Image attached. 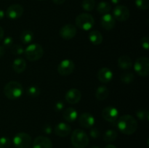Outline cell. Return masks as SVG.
Here are the masks:
<instances>
[{
  "label": "cell",
  "mask_w": 149,
  "mask_h": 148,
  "mask_svg": "<svg viewBox=\"0 0 149 148\" xmlns=\"http://www.w3.org/2000/svg\"><path fill=\"white\" fill-rule=\"evenodd\" d=\"M90 135L92 138L93 139H97L100 137V131L96 128H91V130L90 131Z\"/></svg>",
  "instance_id": "cell-36"
},
{
  "label": "cell",
  "mask_w": 149,
  "mask_h": 148,
  "mask_svg": "<svg viewBox=\"0 0 149 148\" xmlns=\"http://www.w3.org/2000/svg\"><path fill=\"white\" fill-rule=\"evenodd\" d=\"M65 100L70 104H77L81 100V93L77 89H71L65 94Z\"/></svg>",
  "instance_id": "cell-14"
},
{
  "label": "cell",
  "mask_w": 149,
  "mask_h": 148,
  "mask_svg": "<svg viewBox=\"0 0 149 148\" xmlns=\"http://www.w3.org/2000/svg\"><path fill=\"white\" fill-rule=\"evenodd\" d=\"M90 148H100V147H97V146H93V147H91Z\"/></svg>",
  "instance_id": "cell-45"
},
{
  "label": "cell",
  "mask_w": 149,
  "mask_h": 148,
  "mask_svg": "<svg viewBox=\"0 0 149 148\" xmlns=\"http://www.w3.org/2000/svg\"><path fill=\"white\" fill-rule=\"evenodd\" d=\"M102 116L106 120L109 122H115L119 116V111L116 107L109 106L105 107L102 111Z\"/></svg>",
  "instance_id": "cell-12"
},
{
  "label": "cell",
  "mask_w": 149,
  "mask_h": 148,
  "mask_svg": "<svg viewBox=\"0 0 149 148\" xmlns=\"http://www.w3.org/2000/svg\"><path fill=\"white\" fill-rule=\"evenodd\" d=\"M97 77L100 82L107 84L113 78V72L109 68H102L97 72Z\"/></svg>",
  "instance_id": "cell-15"
},
{
  "label": "cell",
  "mask_w": 149,
  "mask_h": 148,
  "mask_svg": "<svg viewBox=\"0 0 149 148\" xmlns=\"http://www.w3.org/2000/svg\"><path fill=\"white\" fill-rule=\"evenodd\" d=\"M4 15H5L4 12L2 10H1V9H0V20H1V19L4 18Z\"/></svg>",
  "instance_id": "cell-42"
},
{
  "label": "cell",
  "mask_w": 149,
  "mask_h": 148,
  "mask_svg": "<svg viewBox=\"0 0 149 148\" xmlns=\"http://www.w3.org/2000/svg\"><path fill=\"white\" fill-rule=\"evenodd\" d=\"M75 68V65L72 60L68 59H63L58 66V72L61 75H68L72 73Z\"/></svg>",
  "instance_id": "cell-9"
},
{
  "label": "cell",
  "mask_w": 149,
  "mask_h": 148,
  "mask_svg": "<svg viewBox=\"0 0 149 148\" xmlns=\"http://www.w3.org/2000/svg\"><path fill=\"white\" fill-rule=\"evenodd\" d=\"M78 117V113L73 107H68L63 113V118L67 122H74Z\"/></svg>",
  "instance_id": "cell-19"
},
{
  "label": "cell",
  "mask_w": 149,
  "mask_h": 148,
  "mask_svg": "<svg viewBox=\"0 0 149 148\" xmlns=\"http://www.w3.org/2000/svg\"><path fill=\"white\" fill-rule=\"evenodd\" d=\"M113 17L118 21L124 22L129 19L130 16V10L126 6L117 5L114 7L113 10Z\"/></svg>",
  "instance_id": "cell-8"
},
{
  "label": "cell",
  "mask_w": 149,
  "mask_h": 148,
  "mask_svg": "<svg viewBox=\"0 0 149 148\" xmlns=\"http://www.w3.org/2000/svg\"><path fill=\"white\" fill-rule=\"evenodd\" d=\"M4 30L0 26V41H1L4 38Z\"/></svg>",
  "instance_id": "cell-41"
},
{
  "label": "cell",
  "mask_w": 149,
  "mask_h": 148,
  "mask_svg": "<svg viewBox=\"0 0 149 148\" xmlns=\"http://www.w3.org/2000/svg\"><path fill=\"white\" fill-rule=\"evenodd\" d=\"M11 52L13 55H20L24 53V49L23 46L20 44H15L11 46Z\"/></svg>",
  "instance_id": "cell-32"
},
{
  "label": "cell",
  "mask_w": 149,
  "mask_h": 148,
  "mask_svg": "<svg viewBox=\"0 0 149 148\" xmlns=\"http://www.w3.org/2000/svg\"><path fill=\"white\" fill-rule=\"evenodd\" d=\"M39 1H44V0H39Z\"/></svg>",
  "instance_id": "cell-46"
},
{
  "label": "cell",
  "mask_w": 149,
  "mask_h": 148,
  "mask_svg": "<svg viewBox=\"0 0 149 148\" xmlns=\"http://www.w3.org/2000/svg\"><path fill=\"white\" fill-rule=\"evenodd\" d=\"M135 72L142 77L148 76L149 74V59L146 57H141L136 59L134 65Z\"/></svg>",
  "instance_id": "cell-6"
},
{
  "label": "cell",
  "mask_w": 149,
  "mask_h": 148,
  "mask_svg": "<svg viewBox=\"0 0 149 148\" xmlns=\"http://www.w3.org/2000/svg\"><path fill=\"white\" fill-rule=\"evenodd\" d=\"M135 5L139 10H146L149 7L148 0H135Z\"/></svg>",
  "instance_id": "cell-31"
},
{
  "label": "cell",
  "mask_w": 149,
  "mask_h": 148,
  "mask_svg": "<svg viewBox=\"0 0 149 148\" xmlns=\"http://www.w3.org/2000/svg\"><path fill=\"white\" fill-rule=\"evenodd\" d=\"M77 28L72 24H66L60 30V36L64 40H71L77 34Z\"/></svg>",
  "instance_id": "cell-10"
},
{
  "label": "cell",
  "mask_w": 149,
  "mask_h": 148,
  "mask_svg": "<svg viewBox=\"0 0 149 148\" xmlns=\"http://www.w3.org/2000/svg\"><path fill=\"white\" fill-rule=\"evenodd\" d=\"M11 145V142L9 138L2 136L0 138V148H9Z\"/></svg>",
  "instance_id": "cell-33"
},
{
  "label": "cell",
  "mask_w": 149,
  "mask_h": 148,
  "mask_svg": "<svg viewBox=\"0 0 149 148\" xmlns=\"http://www.w3.org/2000/svg\"><path fill=\"white\" fill-rule=\"evenodd\" d=\"M89 39L94 45H100L103 42V36L98 30H92L89 33Z\"/></svg>",
  "instance_id": "cell-22"
},
{
  "label": "cell",
  "mask_w": 149,
  "mask_h": 148,
  "mask_svg": "<svg viewBox=\"0 0 149 148\" xmlns=\"http://www.w3.org/2000/svg\"><path fill=\"white\" fill-rule=\"evenodd\" d=\"M24 54L29 61H36L42 57L44 49L40 44H31L24 49Z\"/></svg>",
  "instance_id": "cell-4"
},
{
  "label": "cell",
  "mask_w": 149,
  "mask_h": 148,
  "mask_svg": "<svg viewBox=\"0 0 149 148\" xmlns=\"http://www.w3.org/2000/svg\"><path fill=\"white\" fill-rule=\"evenodd\" d=\"M111 10V6L107 1H100L97 6V11L100 14H108Z\"/></svg>",
  "instance_id": "cell-24"
},
{
  "label": "cell",
  "mask_w": 149,
  "mask_h": 148,
  "mask_svg": "<svg viewBox=\"0 0 149 148\" xmlns=\"http://www.w3.org/2000/svg\"><path fill=\"white\" fill-rule=\"evenodd\" d=\"M23 6L19 4H14L10 5L6 11L7 17L12 20H15L23 15Z\"/></svg>",
  "instance_id": "cell-11"
},
{
  "label": "cell",
  "mask_w": 149,
  "mask_h": 148,
  "mask_svg": "<svg viewBox=\"0 0 149 148\" xmlns=\"http://www.w3.org/2000/svg\"><path fill=\"white\" fill-rule=\"evenodd\" d=\"M118 136L117 132L113 129H109L107 130L104 133L103 139L106 142H114Z\"/></svg>",
  "instance_id": "cell-25"
},
{
  "label": "cell",
  "mask_w": 149,
  "mask_h": 148,
  "mask_svg": "<svg viewBox=\"0 0 149 148\" xmlns=\"http://www.w3.org/2000/svg\"><path fill=\"white\" fill-rule=\"evenodd\" d=\"M52 141L44 136H37L33 143V148H52Z\"/></svg>",
  "instance_id": "cell-16"
},
{
  "label": "cell",
  "mask_w": 149,
  "mask_h": 148,
  "mask_svg": "<svg viewBox=\"0 0 149 148\" xmlns=\"http://www.w3.org/2000/svg\"><path fill=\"white\" fill-rule=\"evenodd\" d=\"M71 132V127L65 123H59L55 128V133L60 137H65Z\"/></svg>",
  "instance_id": "cell-17"
},
{
  "label": "cell",
  "mask_w": 149,
  "mask_h": 148,
  "mask_svg": "<svg viewBox=\"0 0 149 148\" xmlns=\"http://www.w3.org/2000/svg\"><path fill=\"white\" fill-rule=\"evenodd\" d=\"M80 126L85 129H90L95 124V118L90 113H84L79 115L78 118Z\"/></svg>",
  "instance_id": "cell-13"
},
{
  "label": "cell",
  "mask_w": 149,
  "mask_h": 148,
  "mask_svg": "<svg viewBox=\"0 0 149 148\" xmlns=\"http://www.w3.org/2000/svg\"><path fill=\"white\" fill-rule=\"evenodd\" d=\"M3 45H4V47L6 48H10L13 45V39L12 37H6L5 39L3 41Z\"/></svg>",
  "instance_id": "cell-35"
},
{
  "label": "cell",
  "mask_w": 149,
  "mask_h": 148,
  "mask_svg": "<svg viewBox=\"0 0 149 148\" xmlns=\"http://www.w3.org/2000/svg\"><path fill=\"white\" fill-rule=\"evenodd\" d=\"M20 41L24 44H28L32 41L33 38V34L31 30H25L20 34Z\"/></svg>",
  "instance_id": "cell-26"
},
{
  "label": "cell",
  "mask_w": 149,
  "mask_h": 148,
  "mask_svg": "<svg viewBox=\"0 0 149 148\" xmlns=\"http://www.w3.org/2000/svg\"><path fill=\"white\" fill-rule=\"evenodd\" d=\"M76 25L84 30H90L95 25V19L89 13H81L76 17Z\"/></svg>",
  "instance_id": "cell-5"
},
{
  "label": "cell",
  "mask_w": 149,
  "mask_h": 148,
  "mask_svg": "<svg viewBox=\"0 0 149 148\" xmlns=\"http://www.w3.org/2000/svg\"><path fill=\"white\" fill-rule=\"evenodd\" d=\"M26 94L30 97H36L40 94V89L36 86H31L26 90Z\"/></svg>",
  "instance_id": "cell-29"
},
{
  "label": "cell",
  "mask_w": 149,
  "mask_h": 148,
  "mask_svg": "<svg viewBox=\"0 0 149 148\" xmlns=\"http://www.w3.org/2000/svg\"><path fill=\"white\" fill-rule=\"evenodd\" d=\"M44 131H45V133H47V134H49V133H52V128H51V126H49V125H46V126H44Z\"/></svg>",
  "instance_id": "cell-38"
},
{
  "label": "cell",
  "mask_w": 149,
  "mask_h": 148,
  "mask_svg": "<svg viewBox=\"0 0 149 148\" xmlns=\"http://www.w3.org/2000/svg\"><path fill=\"white\" fill-rule=\"evenodd\" d=\"M138 122L133 116L130 115H124L119 118L117 127L122 133L131 135L135 133L138 129Z\"/></svg>",
  "instance_id": "cell-1"
},
{
  "label": "cell",
  "mask_w": 149,
  "mask_h": 148,
  "mask_svg": "<svg viewBox=\"0 0 149 148\" xmlns=\"http://www.w3.org/2000/svg\"><path fill=\"white\" fill-rule=\"evenodd\" d=\"M100 24L103 26V28L106 30H109L113 29L116 26V21L115 19L111 15L106 14L103 15V17L100 19Z\"/></svg>",
  "instance_id": "cell-18"
},
{
  "label": "cell",
  "mask_w": 149,
  "mask_h": 148,
  "mask_svg": "<svg viewBox=\"0 0 149 148\" xmlns=\"http://www.w3.org/2000/svg\"><path fill=\"white\" fill-rule=\"evenodd\" d=\"M81 6L85 11H93L95 7V0H83Z\"/></svg>",
  "instance_id": "cell-28"
},
{
  "label": "cell",
  "mask_w": 149,
  "mask_h": 148,
  "mask_svg": "<svg viewBox=\"0 0 149 148\" xmlns=\"http://www.w3.org/2000/svg\"><path fill=\"white\" fill-rule=\"evenodd\" d=\"M65 1H66V0H52V1H53L55 4H58V5L63 4Z\"/></svg>",
  "instance_id": "cell-39"
},
{
  "label": "cell",
  "mask_w": 149,
  "mask_h": 148,
  "mask_svg": "<svg viewBox=\"0 0 149 148\" xmlns=\"http://www.w3.org/2000/svg\"><path fill=\"white\" fill-rule=\"evenodd\" d=\"M136 115L142 121H148L149 118V112L148 110L141 109L136 112Z\"/></svg>",
  "instance_id": "cell-30"
},
{
  "label": "cell",
  "mask_w": 149,
  "mask_h": 148,
  "mask_svg": "<svg viewBox=\"0 0 149 148\" xmlns=\"http://www.w3.org/2000/svg\"><path fill=\"white\" fill-rule=\"evenodd\" d=\"M63 107H64V104L63 102H58L55 104V109L56 111H61V110L63 109Z\"/></svg>",
  "instance_id": "cell-37"
},
{
  "label": "cell",
  "mask_w": 149,
  "mask_h": 148,
  "mask_svg": "<svg viewBox=\"0 0 149 148\" xmlns=\"http://www.w3.org/2000/svg\"><path fill=\"white\" fill-rule=\"evenodd\" d=\"M71 144L75 148H85L89 144V137L81 129H75L71 137Z\"/></svg>",
  "instance_id": "cell-3"
},
{
  "label": "cell",
  "mask_w": 149,
  "mask_h": 148,
  "mask_svg": "<svg viewBox=\"0 0 149 148\" xmlns=\"http://www.w3.org/2000/svg\"><path fill=\"white\" fill-rule=\"evenodd\" d=\"M111 1L113 4H119V2L120 1V0H111Z\"/></svg>",
  "instance_id": "cell-44"
},
{
  "label": "cell",
  "mask_w": 149,
  "mask_h": 148,
  "mask_svg": "<svg viewBox=\"0 0 149 148\" xmlns=\"http://www.w3.org/2000/svg\"><path fill=\"white\" fill-rule=\"evenodd\" d=\"M118 66L122 70H128L132 68V60L127 55H122L118 59Z\"/></svg>",
  "instance_id": "cell-20"
},
{
  "label": "cell",
  "mask_w": 149,
  "mask_h": 148,
  "mask_svg": "<svg viewBox=\"0 0 149 148\" xmlns=\"http://www.w3.org/2000/svg\"><path fill=\"white\" fill-rule=\"evenodd\" d=\"M109 95V90L104 86H100L97 89L95 92V97L97 100L103 101L108 98Z\"/></svg>",
  "instance_id": "cell-23"
},
{
  "label": "cell",
  "mask_w": 149,
  "mask_h": 148,
  "mask_svg": "<svg viewBox=\"0 0 149 148\" xmlns=\"http://www.w3.org/2000/svg\"><path fill=\"white\" fill-rule=\"evenodd\" d=\"M141 44L142 47L146 50H148L149 47V39L148 36H143L141 40Z\"/></svg>",
  "instance_id": "cell-34"
},
{
  "label": "cell",
  "mask_w": 149,
  "mask_h": 148,
  "mask_svg": "<svg viewBox=\"0 0 149 148\" xmlns=\"http://www.w3.org/2000/svg\"><path fill=\"white\" fill-rule=\"evenodd\" d=\"M27 64L26 60L23 58H16L13 63V68L14 71L17 73H21L26 70Z\"/></svg>",
  "instance_id": "cell-21"
},
{
  "label": "cell",
  "mask_w": 149,
  "mask_h": 148,
  "mask_svg": "<svg viewBox=\"0 0 149 148\" xmlns=\"http://www.w3.org/2000/svg\"><path fill=\"white\" fill-rule=\"evenodd\" d=\"M23 86L17 81H12L7 83L4 88V94L10 100H16L23 94Z\"/></svg>",
  "instance_id": "cell-2"
},
{
  "label": "cell",
  "mask_w": 149,
  "mask_h": 148,
  "mask_svg": "<svg viewBox=\"0 0 149 148\" xmlns=\"http://www.w3.org/2000/svg\"><path fill=\"white\" fill-rule=\"evenodd\" d=\"M104 148H116V147L113 145H108Z\"/></svg>",
  "instance_id": "cell-43"
},
{
  "label": "cell",
  "mask_w": 149,
  "mask_h": 148,
  "mask_svg": "<svg viewBox=\"0 0 149 148\" xmlns=\"http://www.w3.org/2000/svg\"><path fill=\"white\" fill-rule=\"evenodd\" d=\"M68 148H74V147H68Z\"/></svg>",
  "instance_id": "cell-47"
},
{
  "label": "cell",
  "mask_w": 149,
  "mask_h": 148,
  "mask_svg": "<svg viewBox=\"0 0 149 148\" xmlns=\"http://www.w3.org/2000/svg\"><path fill=\"white\" fill-rule=\"evenodd\" d=\"M13 144L17 148H29L31 144V137L27 133L20 132L13 138Z\"/></svg>",
  "instance_id": "cell-7"
},
{
  "label": "cell",
  "mask_w": 149,
  "mask_h": 148,
  "mask_svg": "<svg viewBox=\"0 0 149 148\" xmlns=\"http://www.w3.org/2000/svg\"><path fill=\"white\" fill-rule=\"evenodd\" d=\"M4 53H5V51H4V46H0V58H1L3 56H4Z\"/></svg>",
  "instance_id": "cell-40"
},
{
  "label": "cell",
  "mask_w": 149,
  "mask_h": 148,
  "mask_svg": "<svg viewBox=\"0 0 149 148\" xmlns=\"http://www.w3.org/2000/svg\"><path fill=\"white\" fill-rule=\"evenodd\" d=\"M120 80L124 84H130L135 80V75L131 72H125L121 75Z\"/></svg>",
  "instance_id": "cell-27"
}]
</instances>
